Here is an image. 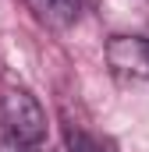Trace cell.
<instances>
[{"instance_id": "obj_1", "label": "cell", "mask_w": 149, "mask_h": 152, "mask_svg": "<svg viewBox=\"0 0 149 152\" xmlns=\"http://www.w3.org/2000/svg\"><path fill=\"white\" fill-rule=\"evenodd\" d=\"M0 124H4L0 131L21 138L29 145H39L46 138V113H43V106L29 92H18V88L4 92V99H0Z\"/></svg>"}, {"instance_id": "obj_2", "label": "cell", "mask_w": 149, "mask_h": 152, "mask_svg": "<svg viewBox=\"0 0 149 152\" xmlns=\"http://www.w3.org/2000/svg\"><path fill=\"white\" fill-rule=\"evenodd\" d=\"M107 64L117 75H131V78H146L149 81V39L114 36L107 42Z\"/></svg>"}, {"instance_id": "obj_3", "label": "cell", "mask_w": 149, "mask_h": 152, "mask_svg": "<svg viewBox=\"0 0 149 152\" xmlns=\"http://www.w3.org/2000/svg\"><path fill=\"white\" fill-rule=\"evenodd\" d=\"M29 7L46 28H71L82 14V0H29Z\"/></svg>"}, {"instance_id": "obj_4", "label": "cell", "mask_w": 149, "mask_h": 152, "mask_svg": "<svg viewBox=\"0 0 149 152\" xmlns=\"http://www.w3.org/2000/svg\"><path fill=\"white\" fill-rule=\"evenodd\" d=\"M64 145H68V152H103V145L89 131H82L74 124H64Z\"/></svg>"}]
</instances>
